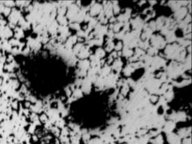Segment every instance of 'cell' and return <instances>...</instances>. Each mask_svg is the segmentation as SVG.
Masks as SVG:
<instances>
[{
	"mask_svg": "<svg viewBox=\"0 0 192 144\" xmlns=\"http://www.w3.org/2000/svg\"><path fill=\"white\" fill-rule=\"evenodd\" d=\"M11 106H12V107L13 108H14V109L15 110H17V108H18V103H17V101H13V102H12V104H11Z\"/></svg>",
	"mask_w": 192,
	"mask_h": 144,
	"instance_id": "obj_1",
	"label": "cell"
}]
</instances>
